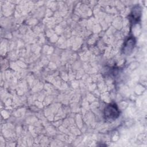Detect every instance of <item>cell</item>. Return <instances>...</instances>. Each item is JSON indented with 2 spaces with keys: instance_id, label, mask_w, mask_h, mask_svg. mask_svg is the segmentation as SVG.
Wrapping results in <instances>:
<instances>
[{
  "instance_id": "obj_2",
  "label": "cell",
  "mask_w": 147,
  "mask_h": 147,
  "mask_svg": "<svg viewBox=\"0 0 147 147\" xmlns=\"http://www.w3.org/2000/svg\"><path fill=\"white\" fill-rule=\"evenodd\" d=\"M135 39L133 37H129L126 41L125 42L123 45V52L124 53H129V52H131L133 49L134 44H135Z\"/></svg>"
},
{
  "instance_id": "obj_1",
  "label": "cell",
  "mask_w": 147,
  "mask_h": 147,
  "mask_svg": "<svg viewBox=\"0 0 147 147\" xmlns=\"http://www.w3.org/2000/svg\"><path fill=\"white\" fill-rule=\"evenodd\" d=\"M120 111L117 105L113 103L107 105L104 109L103 116L107 121H113L119 116Z\"/></svg>"
},
{
  "instance_id": "obj_3",
  "label": "cell",
  "mask_w": 147,
  "mask_h": 147,
  "mask_svg": "<svg viewBox=\"0 0 147 147\" xmlns=\"http://www.w3.org/2000/svg\"><path fill=\"white\" fill-rule=\"evenodd\" d=\"M141 13V10L140 6H136L133 9L131 12V19L133 20V22H137L138 20L140 19Z\"/></svg>"
}]
</instances>
